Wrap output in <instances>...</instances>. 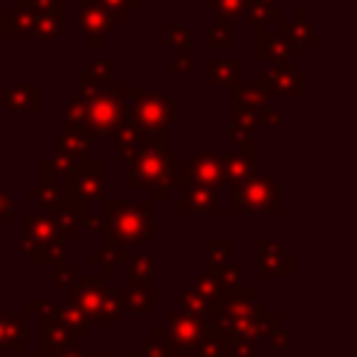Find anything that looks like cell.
<instances>
[{
	"label": "cell",
	"mask_w": 357,
	"mask_h": 357,
	"mask_svg": "<svg viewBox=\"0 0 357 357\" xmlns=\"http://www.w3.org/2000/svg\"><path fill=\"white\" fill-rule=\"evenodd\" d=\"M53 229H56L59 240H64V237H75V231H78V226H75V218H73V215H67V212H56Z\"/></svg>",
	"instance_id": "cell-35"
},
{
	"label": "cell",
	"mask_w": 357,
	"mask_h": 357,
	"mask_svg": "<svg viewBox=\"0 0 357 357\" xmlns=\"http://www.w3.org/2000/svg\"><path fill=\"white\" fill-rule=\"evenodd\" d=\"M78 28L84 36H89L95 47H100L103 36L114 33V20L95 0H86V3H78Z\"/></svg>",
	"instance_id": "cell-9"
},
{
	"label": "cell",
	"mask_w": 357,
	"mask_h": 357,
	"mask_svg": "<svg viewBox=\"0 0 357 357\" xmlns=\"http://www.w3.org/2000/svg\"><path fill=\"white\" fill-rule=\"evenodd\" d=\"M98 6L112 17V11H114V17L117 20H126V3L123 0H98Z\"/></svg>",
	"instance_id": "cell-37"
},
{
	"label": "cell",
	"mask_w": 357,
	"mask_h": 357,
	"mask_svg": "<svg viewBox=\"0 0 357 357\" xmlns=\"http://www.w3.org/2000/svg\"><path fill=\"white\" fill-rule=\"evenodd\" d=\"M173 181H181L184 187H220V184H226L223 181V162H220V156L218 153H209V151H204V153H195L187 165H181V170H176L173 173Z\"/></svg>",
	"instance_id": "cell-6"
},
{
	"label": "cell",
	"mask_w": 357,
	"mask_h": 357,
	"mask_svg": "<svg viewBox=\"0 0 357 357\" xmlns=\"http://www.w3.org/2000/svg\"><path fill=\"white\" fill-rule=\"evenodd\" d=\"M59 145H61V153H67L70 159H86L89 153L86 131H67L64 137H59Z\"/></svg>",
	"instance_id": "cell-26"
},
{
	"label": "cell",
	"mask_w": 357,
	"mask_h": 357,
	"mask_svg": "<svg viewBox=\"0 0 357 357\" xmlns=\"http://www.w3.org/2000/svg\"><path fill=\"white\" fill-rule=\"evenodd\" d=\"M14 212H11V192L0 190V223H11Z\"/></svg>",
	"instance_id": "cell-38"
},
{
	"label": "cell",
	"mask_w": 357,
	"mask_h": 357,
	"mask_svg": "<svg viewBox=\"0 0 357 357\" xmlns=\"http://www.w3.org/2000/svg\"><path fill=\"white\" fill-rule=\"evenodd\" d=\"M279 36H282L290 47H315V45H318L315 31H312V25L307 22L304 8L296 11L293 22H284V25H282V33H279Z\"/></svg>",
	"instance_id": "cell-13"
},
{
	"label": "cell",
	"mask_w": 357,
	"mask_h": 357,
	"mask_svg": "<svg viewBox=\"0 0 357 357\" xmlns=\"http://www.w3.org/2000/svg\"><path fill=\"white\" fill-rule=\"evenodd\" d=\"M106 296H109V290H103L100 282H89V279H78V282H73V287L67 290L70 307L78 310L84 318L89 315V318H95V321H98V315H100V310H103V304H106Z\"/></svg>",
	"instance_id": "cell-8"
},
{
	"label": "cell",
	"mask_w": 357,
	"mask_h": 357,
	"mask_svg": "<svg viewBox=\"0 0 357 357\" xmlns=\"http://www.w3.org/2000/svg\"><path fill=\"white\" fill-rule=\"evenodd\" d=\"M231 212H279V190L273 176H245L231 195Z\"/></svg>",
	"instance_id": "cell-4"
},
{
	"label": "cell",
	"mask_w": 357,
	"mask_h": 357,
	"mask_svg": "<svg viewBox=\"0 0 357 357\" xmlns=\"http://www.w3.org/2000/svg\"><path fill=\"white\" fill-rule=\"evenodd\" d=\"M204 42H206V47H223V45H229V20L226 17H218L209 25V36Z\"/></svg>",
	"instance_id": "cell-29"
},
{
	"label": "cell",
	"mask_w": 357,
	"mask_h": 357,
	"mask_svg": "<svg viewBox=\"0 0 357 357\" xmlns=\"http://www.w3.org/2000/svg\"><path fill=\"white\" fill-rule=\"evenodd\" d=\"M231 357H254V340L245 335H237V340L231 346Z\"/></svg>",
	"instance_id": "cell-36"
},
{
	"label": "cell",
	"mask_w": 357,
	"mask_h": 357,
	"mask_svg": "<svg viewBox=\"0 0 357 357\" xmlns=\"http://www.w3.org/2000/svg\"><path fill=\"white\" fill-rule=\"evenodd\" d=\"M226 254H229V240L218 237V240H206V268L212 265H223L226 262Z\"/></svg>",
	"instance_id": "cell-32"
},
{
	"label": "cell",
	"mask_w": 357,
	"mask_h": 357,
	"mask_svg": "<svg viewBox=\"0 0 357 357\" xmlns=\"http://www.w3.org/2000/svg\"><path fill=\"white\" fill-rule=\"evenodd\" d=\"M218 206V195L212 187H184L181 195V209L184 212H215Z\"/></svg>",
	"instance_id": "cell-15"
},
{
	"label": "cell",
	"mask_w": 357,
	"mask_h": 357,
	"mask_svg": "<svg viewBox=\"0 0 357 357\" xmlns=\"http://www.w3.org/2000/svg\"><path fill=\"white\" fill-rule=\"evenodd\" d=\"M151 304H153V293H151V290H137V287H131V290L123 293V307H128V310L137 312V315L148 312Z\"/></svg>",
	"instance_id": "cell-28"
},
{
	"label": "cell",
	"mask_w": 357,
	"mask_h": 357,
	"mask_svg": "<svg viewBox=\"0 0 357 357\" xmlns=\"http://www.w3.org/2000/svg\"><path fill=\"white\" fill-rule=\"evenodd\" d=\"M257 86L259 92L268 98H279V95H301L304 92V75H296L290 67H273L271 73H259L257 75Z\"/></svg>",
	"instance_id": "cell-10"
},
{
	"label": "cell",
	"mask_w": 357,
	"mask_h": 357,
	"mask_svg": "<svg viewBox=\"0 0 357 357\" xmlns=\"http://www.w3.org/2000/svg\"><path fill=\"white\" fill-rule=\"evenodd\" d=\"M206 326H204V318L198 315H190V312H173L167 318V326L165 329H156V340H162L165 349H192L201 337H204Z\"/></svg>",
	"instance_id": "cell-7"
},
{
	"label": "cell",
	"mask_w": 357,
	"mask_h": 357,
	"mask_svg": "<svg viewBox=\"0 0 357 357\" xmlns=\"http://www.w3.org/2000/svg\"><path fill=\"white\" fill-rule=\"evenodd\" d=\"M86 357H103V354H98V351H92V354H86Z\"/></svg>",
	"instance_id": "cell-43"
},
{
	"label": "cell",
	"mask_w": 357,
	"mask_h": 357,
	"mask_svg": "<svg viewBox=\"0 0 357 357\" xmlns=\"http://www.w3.org/2000/svg\"><path fill=\"white\" fill-rule=\"evenodd\" d=\"M257 28H259V36H257V59L276 61L279 67H284L287 61H293V47L279 33H271L265 25H257Z\"/></svg>",
	"instance_id": "cell-11"
},
{
	"label": "cell",
	"mask_w": 357,
	"mask_h": 357,
	"mask_svg": "<svg viewBox=\"0 0 357 357\" xmlns=\"http://www.w3.org/2000/svg\"><path fill=\"white\" fill-rule=\"evenodd\" d=\"M64 120H67V131H86V103L81 98H73L67 103Z\"/></svg>",
	"instance_id": "cell-27"
},
{
	"label": "cell",
	"mask_w": 357,
	"mask_h": 357,
	"mask_svg": "<svg viewBox=\"0 0 357 357\" xmlns=\"http://www.w3.org/2000/svg\"><path fill=\"white\" fill-rule=\"evenodd\" d=\"M206 84L240 86V61H206Z\"/></svg>",
	"instance_id": "cell-21"
},
{
	"label": "cell",
	"mask_w": 357,
	"mask_h": 357,
	"mask_svg": "<svg viewBox=\"0 0 357 357\" xmlns=\"http://www.w3.org/2000/svg\"><path fill=\"white\" fill-rule=\"evenodd\" d=\"M81 167H84V170H73V173H70V181H73L70 190H73L81 201H95V198H100V190H103V184H100V165L84 159Z\"/></svg>",
	"instance_id": "cell-12"
},
{
	"label": "cell",
	"mask_w": 357,
	"mask_h": 357,
	"mask_svg": "<svg viewBox=\"0 0 357 357\" xmlns=\"http://www.w3.org/2000/svg\"><path fill=\"white\" fill-rule=\"evenodd\" d=\"M3 103L11 112H33L39 109V89L36 86H17V89H6L3 92Z\"/></svg>",
	"instance_id": "cell-20"
},
{
	"label": "cell",
	"mask_w": 357,
	"mask_h": 357,
	"mask_svg": "<svg viewBox=\"0 0 357 357\" xmlns=\"http://www.w3.org/2000/svg\"><path fill=\"white\" fill-rule=\"evenodd\" d=\"M75 273L78 271H75L73 262H67V259H56L53 262V279H56V284H73L78 279Z\"/></svg>",
	"instance_id": "cell-34"
},
{
	"label": "cell",
	"mask_w": 357,
	"mask_h": 357,
	"mask_svg": "<svg viewBox=\"0 0 357 357\" xmlns=\"http://www.w3.org/2000/svg\"><path fill=\"white\" fill-rule=\"evenodd\" d=\"M0 25L6 28V33H14V36L31 33L33 31V14L31 11H20V8H11V11L3 14Z\"/></svg>",
	"instance_id": "cell-25"
},
{
	"label": "cell",
	"mask_w": 357,
	"mask_h": 357,
	"mask_svg": "<svg viewBox=\"0 0 357 357\" xmlns=\"http://www.w3.org/2000/svg\"><path fill=\"white\" fill-rule=\"evenodd\" d=\"M33 31L39 33L42 42H50L61 33V14L59 11H39L33 14Z\"/></svg>",
	"instance_id": "cell-24"
},
{
	"label": "cell",
	"mask_w": 357,
	"mask_h": 357,
	"mask_svg": "<svg viewBox=\"0 0 357 357\" xmlns=\"http://www.w3.org/2000/svg\"><path fill=\"white\" fill-rule=\"evenodd\" d=\"M192 59L190 53H181V61H167V73H190Z\"/></svg>",
	"instance_id": "cell-39"
},
{
	"label": "cell",
	"mask_w": 357,
	"mask_h": 357,
	"mask_svg": "<svg viewBox=\"0 0 357 357\" xmlns=\"http://www.w3.org/2000/svg\"><path fill=\"white\" fill-rule=\"evenodd\" d=\"M220 162H223V181H243L245 176H251L254 153L237 151V153H226V156H220Z\"/></svg>",
	"instance_id": "cell-17"
},
{
	"label": "cell",
	"mask_w": 357,
	"mask_h": 357,
	"mask_svg": "<svg viewBox=\"0 0 357 357\" xmlns=\"http://www.w3.org/2000/svg\"><path fill=\"white\" fill-rule=\"evenodd\" d=\"M170 120H173V100L167 92L151 89V92H139V98L131 100V123L142 137H162Z\"/></svg>",
	"instance_id": "cell-3"
},
{
	"label": "cell",
	"mask_w": 357,
	"mask_h": 357,
	"mask_svg": "<svg viewBox=\"0 0 357 357\" xmlns=\"http://www.w3.org/2000/svg\"><path fill=\"white\" fill-rule=\"evenodd\" d=\"M151 201L137 204V201H106L103 204V215L109 220V234H106V245L117 248V245H139L148 234H151V218H148Z\"/></svg>",
	"instance_id": "cell-2"
},
{
	"label": "cell",
	"mask_w": 357,
	"mask_h": 357,
	"mask_svg": "<svg viewBox=\"0 0 357 357\" xmlns=\"http://www.w3.org/2000/svg\"><path fill=\"white\" fill-rule=\"evenodd\" d=\"M25 315H0V349H17L25 351Z\"/></svg>",
	"instance_id": "cell-14"
},
{
	"label": "cell",
	"mask_w": 357,
	"mask_h": 357,
	"mask_svg": "<svg viewBox=\"0 0 357 357\" xmlns=\"http://www.w3.org/2000/svg\"><path fill=\"white\" fill-rule=\"evenodd\" d=\"M265 245H268V251H271V254H259V259H257V265H259V273H262V276L282 273V268L293 271V254L282 251V248H279V243H265Z\"/></svg>",
	"instance_id": "cell-18"
},
{
	"label": "cell",
	"mask_w": 357,
	"mask_h": 357,
	"mask_svg": "<svg viewBox=\"0 0 357 357\" xmlns=\"http://www.w3.org/2000/svg\"><path fill=\"white\" fill-rule=\"evenodd\" d=\"M167 45L173 47H181V53H190V45H192V33L187 25H167Z\"/></svg>",
	"instance_id": "cell-30"
},
{
	"label": "cell",
	"mask_w": 357,
	"mask_h": 357,
	"mask_svg": "<svg viewBox=\"0 0 357 357\" xmlns=\"http://www.w3.org/2000/svg\"><path fill=\"white\" fill-rule=\"evenodd\" d=\"M167 357H198V354H195L192 349H178L176 354H167Z\"/></svg>",
	"instance_id": "cell-42"
},
{
	"label": "cell",
	"mask_w": 357,
	"mask_h": 357,
	"mask_svg": "<svg viewBox=\"0 0 357 357\" xmlns=\"http://www.w3.org/2000/svg\"><path fill=\"white\" fill-rule=\"evenodd\" d=\"M192 351H195L198 357H231L229 337H226V332H220V329H206L204 337L192 346Z\"/></svg>",
	"instance_id": "cell-16"
},
{
	"label": "cell",
	"mask_w": 357,
	"mask_h": 357,
	"mask_svg": "<svg viewBox=\"0 0 357 357\" xmlns=\"http://www.w3.org/2000/svg\"><path fill=\"white\" fill-rule=\"evenodd\" d=\"M28 240H33L39 245H56L59 243V234L53 229V220L42 218V215H31L28 218Z\"/></svg>",
	"instance_id": "cell-23"
},
{
	"label": "cell",
	"mask_w": 357,
	"mask_h": 357,
	"mask_svg": "<svg viewBox=\"0 0 357 357\" xmlns=\"http://www.w3.org/2000/svg\"><path fill=\"white\" fill-rule=\"evenodd\" d=\"M251 0H206V6H218L223 11V17H243Z\"/></svg>",
	"instance_id": "cell-33"
},
{
	"label": "cell",
	"mask_w": 357,
	"mask_h": 357,
	"mask_svg": "<svg viewBox=\"0 0 357 357\" xmlns=\"http://www.w3.org/2000/svg\"><path fill=\"white\" fill-rule=\"evenodd\" d=\"M89 78L95 84H100L103 89H112L114 86V67H112V61H95L89 67Z\"/></svg>",
	"instance_id": "cell-31"
},
{
	"label": "cell",
	"mask_w": 357,
	"mask_h": 357,
	"mask_svg": "<svg viewBox=\"0 0 357 357\" xmlns=\"http://www.w3.org/2000/svg\"><path fill=\"white\" fill-rule=\"evenodd\" d=\"M128 282L137 290H151V284H153V259L148 254L134 257V262L128 265Z\"/></svg>",
	"instance_id": "cell-22"
},
{
	"label": "cell",
	"mask_w": 357,
	"mask_h": 357,
	"mask_svg": "<svg viewBox=\"0 0 357 357\" xmlns=\"http://www.w3.org/2000/svg\"><path fill=\"white\" fill-rule=\"evenodd\" d=\"M123 357H139V354H123Z\"/></svg>",
	"instance_id": "cell-44"
},
{
	"label": "cell",
	"mask_w": 357,
	"mask_h": 357,
	"mask_svg": "<svg viewBox=\"0 0 357 357\" xmlns=\"http://www.w3.org/2000/svg\"><path fill=\"white\" fill-rule=\"evenodd\" d=\"M273 349H290V343H293V337H290V332H276V337H273Z\"/></svg>",
	"instance_id": "cell-41"
},
{
	"label": "cell",
	"mask_w": 357,
	"mask_h": 357,
	"mask_svg": "<svg viewBox=\"0 0 357 357\" xmlns=\"http://www.w3.org/2000/svg\"><path fill=\"white\" fill-rule=\"evenodd\" d=\"M268 98L257 89H245V86H231V109L234 114H254L259 109H265Z\"/></svg>",
	"instance_id": "cell-19"
},
{
	"label": "cell",
	"mask_w": 357,
	"mask_h": 357,
	"mask_svg": "<svg viewBox=\"0 0 357 357\" xmlns=\"http://www.w3.org/2000/svg\"><path fill=\"white\" fill-rule=\"evenodd\" d=\"M178 153L165 148L162 137H142L139 148L131 156L128 184L131 187H156L159 198H165V190L173 184Z\"/></svg>",
	"instance_id": "cell-1"
},
{
	"label": "cell",
	"mask_w": 357,
	"mask_h": 357,
	"mask_svg": "<svg viewBox=\"0 0 357 357\" xmlns=\"http://www.w3.org/2000/svg\"><path fill=\"white\" fill-rule=\"evenodd\" d=\"M145 346V354L148 357H167V349L162 343H142Z\"/></svg>",
	"instance_id": "cell-40"
},
{
	"label": "cell",
	"mask_w": 357,
	"mask_h": 357,
	"mask_svg": "<svg viewBox=\"0 0 357 357\" xmlns=\"http://www.w3.org/2000/svg\"><path fill=\"white\" fill-rule=\"evenodd\" d=\"M126 100L120 92L100 89L92 100H86V134H117L126 126Z\"/></svg>",
	"instance_id": "cell-5"
}]
</instances>
